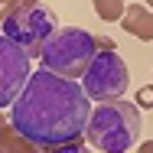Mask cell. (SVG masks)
<instances>
[{
    "instance_id": "1",
    "label": "cell",
    "mask_w": 153,
    "mask_h": 153,
    "mask_svg": "<svg viewBox=\"0 0 153 153\" xmlns=\"http://www.w3.org/2000/svg\"><path fill=\"white\" fill-rule=\"evenodd\" d=\"M91 117V98L72 78H59L49 68L33 72L23 94L10 104L13 130L39 150H59L82 140Z\"/></svg>"
},
{
    "instance_id": "2",
    "label": "cell",
    "mask_w": 153,
    "mask_h": 153,
    "mask_svg": "<svg viewBox=\"0 0 153 153\" xmlns=\"http://www.w3.org/2000/svg\"><path fill=\"white\" fill-rule=\"evenodd\" d=\"M140 130H143L140 108L130 104L127 98H117V101H101L98 108H91L85 137L101 153H127L140 140Z\"/></svg>"
},
{
    "instance_id": "3",
    "label": "cell",
    "mask_w": 153,
    "mask_h": 153,
    "mask_svg": "<svg viewBox=\"0 0 153 153\" xmlns=\"http://www.w3.org/2000/svg\"><path fill=\"white\" fill-rule=\"evenodd\" d=\"M98 56V46H94V36L82 26H62L49 36L46 49H42V68L56 72L59 78H72L78 82L88 65Z\"/></svg>"
},
{
    "instance_id": "4",
    "label": "cell",
    "mask_w": 153,
    "mask_h": 153,
    "mask_svg": "<svg viewBox=\"0 0 153 153\" xmlns=\"http://www.w3.org/2000/svg\"><path fill=\"white\" fill-rule=\"evenodd\" d=\"M52 33H56V13L42 3H23L0 23V36L20 46L30 59H42V49Z\"/></svg>"
},
{
    "instance_id": "5",
    "label": "cell",
    "mask_w": 153,
    "mask_h": 153,
    "mask_svg": "<svg viewBox=\"0 0 153 153\" xmlns=\"http://www.w3.org/2000/svg\"><path fill=\"white\" fill-rule=\"evenodd\" d=\"M130 85V72H127V62L117 52H98L94 62L88 65V72L82 75V88L88 98H94L98 104L101 101H117L124 98Z\"/></svg>"
},
{
    "instance_id": "6",
    "label": "cell",
    "mask_w": 153,
    "mask_h": 153,
    "mask_svg": "<svg viewBox=\"0 0 153 153\" xmlns=\"http://www.w3.org/2000/svg\"><path fill=\"white\" fill-rule=\"evenodd\" d=\"M30 75H33V59L20 46H13L10 39L0 36V108L13 104L23 94Z\"/></svg>"
},
{
    "instance_id": "7",
    "label": "cell",
    "mask_w": 153,
    "mask_h": 153,
    "mask_svg": "<svg viewBox=\"0 0 153 153\" xmlns=\"http://www.w3.org/2000/svg\"><path fill=\"white\" fill-rule=\"evenodd\" d=\"M121 26H124V33L137 36L143 42H153V10L143 7V3H127V10L121 16Z\"/></svg>"
},
{
    "instance_id": "8",
    "label": "cell",
    "mask_w": 153,
    "mask_h": 153,
    "mask_svg": "<svg viewBox=\"0 0 153 153\" xmlns=\"http://www.w3.org/2000/svg\"><path fill=\"white\" fill-rule=\"evenodd\" d=\"M0 150L3 153H42L39 147H33L30 140H23L3 114H0Z\"/></svg>"
},
{
    "instance_id": "9",
    "label": "cell",
    "mask_w": 153,
    "mask_h": 153,
    "mask_svg": "<svg viewBox=\"0 0 153 153\" xmlns=\"http://www.w3.org/2000/svg\"><path fill=\"white\" fill-rule=\"evenodd\" d=\"M91 3H94V13H98L104 23H121L124 10H127L124 0H91Z\"/></svg>"
},
{
    "instance_id": "10",
    "label": "cell",
    "mask_w": 153,
    "mask_h": 153,
    "mask_svg": "<svg viewBox=\"0 0 153 153\" xmlns=\"http://www.w3.org/2000/svg\"><path fill=\"white\" fill-rule=\"evenodd\" d=\"M20 7H23V0H0V23H3L10 13H16Z\"/></svg>"
},
{
    "instance_id": "11",
    "label": "cell",
    "mask_w": 153,
    "mask_h": 153,
    "mask_svg": "<svg viewBox=\"0 0 153 153\" xmlns=\"http://www.w3.org/2000/svg\"><path fill=\"white\" fill-rule=\"evenodd\" d=\"M137 108H153V85H143L137 91Z\"/></svg>"
},
{
    "instance_id": "12",
    "label": "cell",
    "mask_w": 153,
    "mask_h": 153,
    "mask_svg": "<svg viewBox=\"0 0 153 153\" xmlns=\"http://www.w3.org/2000/svg\"><path fill=\"white\" fill-rule=\"evenodd\" d=\"M52 153H94V150H88L82 140H75V143H65V147H59V150H52Z\"/></svg>"
},
{
    "instance_id": "13",
    "label": "cell",
    "mask_w": 153,
    "mask_h": 153,
    "mask_svg": "<svg viewBox=\"0 0 153 153\" xmlns=\"http://www.w3.org/2000/svg\"><path fill=\"white\" fill-rule=\"evenodd\" d=\"M94 46H98V52H114V39L111 36H94Z\"/></svg>"
},
{
    "instance_id": "14",
    "label": "cell",
    "mask_w": 153,
    "mask_h": 153,
    "mask_svg": "<svg viewBox=\"0 0 153 153\" xmlns=\"http://www.w3.org/2000/svg\"><path fill=\"white\" fill-rule=\"evenodd\" d=\"M137 153H153V140H143V143L137 147Z\"/></svg>"
},
{
    "instance_id": "15",
    "label": "cell",
    "mask_w": 153,
    "mask_h": 153,
    "mask_svg": "<svg viewBox=\"0 0 153 153\" xmlns=\"http://www.w3.org/2000/svg\"><path fill=\"white\" fill-rule=\"evenodd\" d=\"M143 7H150V10H153V0H143Z\"/></svg>"
},
{
    "instance_id": "16",
    "label": "cell",
    "mask_w": 153,
    "mask_h": 153,
    "mask_svg": "<svg viewBox=\"0 0 153 153\" xmlns=\"http://www.w3.org/2000/svg\"><path fill=\"white\" fill-rule=\"evenodd\" d=\"M23 3H36V0H23Z\"/></svg>"
},
{
    "instance_id": "17",
    "label": "cell",
    "mask_w": 153,
    "mask_h": 153,
    "mask_svg": "<svg viewBox=\"0 0 153 153\" xmlns=\"http://www.w3.org/2000/svg\"><path fill=\"white\" fill-rule=\"evenodd\" d=\"M0 153H3V150H0Z\"/></svg>"
}]
</instances>
